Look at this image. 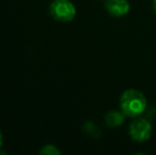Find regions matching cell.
I'll use <instances>...</instances> for the list:
<instances>
[{
  "label": "cell",
  "mask_w": 156,
  "mask_h": 155,
  "mask_svg": "<svg viewBox=\"0 0 156 155\" xmlns=\"http://www.w3.org/2000/svg\"><path fill=\"white\" fill-rule=\"evenodd\" d=\"M129 134L134 141L144 143L152 134V124L146 118L136 117L129 126Z\"/></svg>",
  "instance_id": "obj_3"
},
{
  "label": "cell",
  "mask_w": 156,
  "mask_h": 155,
  "mask_svg": "<svg viewBox=\"0 0 156 155\" xmlns=\"http://www.w3.org/2000/svg\"><path fill=\"white\" fill-rule=\"evenodd\" d=\"M2 143H3V138H2V134H1V132H0V148H1V146H2Z\"/></svg>",
  "instance_id": "obj_8"
},
{
  "label": "cell",
  "mask_w": 156,
  "mask_h": 155,
  "mask_svg": "<svg viewBox=\"0 0 156 155\" xmlns=\"http://www.w3.org/2000/svg\"><path fill=\"white\" fill-rule=\"evenodd\" d=\"M125 117L122 111H111L105 115V123L109 128H117L123 123Z\"/></svg>",
  "instance_id": "obj_5"
},
{
  "label": "cell",
  "mask_w": 156,
  "mask_h": 155,
  "mask_svg": "<svg viewBox=\"0 0 156 155\" xmlns=\"http://www.w3.org/2000/svg\"><path fill=\"white\" fill-rule=\"evenodd\" d=\"M105 9L113 17H122L129 14L131 5L127 0H105Z\"/></svg>",
  "instance_id": "obj_4"
},
{
  "label": "cell",
  "mask_w": 156,
  "mask_h": 155,
  "mask_svg": "<svg viewBox=\"0 0 156 155\" xmlns=\"http://www.w3.org/2000/svg\"><path fill=\"white\" fill-rule=\"evenodd\" d=\"M41 154H44V155H58L61 153L60 150L53 145H47L43 148V149L39 151Z\"/></svg>",
  "instance_id": "obj_6"
},
{
  "label": "cell",
  "mask_w": 156,
  "mask_h": 155,
  "mask_svg": "<svg viewBox=\"0 0 156 155\" xmlns=\"http://www.w3.org/2000/svg\"><path fill=\"white\" fill-rule=\"evenodd\" d=\"M148 101L138 89H126L120 97V108L126 117L136 118L146 112Z\"/></svg>",
  "instance_id": "obj_1"
},
{
  "label": "cell",
  "mask_w": 156,
  "mask_h": 155,
  "mask_svg": "<svg viewBox=\"0 0 156 155\" xmlns=\"http://www.w3.org/2000/svg\"><path fill=\"white\" fill-rule=\"evenodd\" d=\"M84 131L87 132L88 135H93V136L97 137L96 132H98V129H97V126L94 125L93 122H86V123H85V126H84Z\"/></svg>",
  "instance_id": "obj_7"
},
{
  "label": "cell",
  "mask_w": 156,
  "mask_h": 155,
  "mask_svg": "<svg viewBox=\"0 0 156 155\" xmlns=\"http://www.w3.org/2000/svg\"><path fill=\"white\" fill-rule=\"evenodd\" d=\"M50 14L55 20L69 23L76 17V10L69 0H54L50 5Z\"/></svg>",
  "instance_id": "obj_2"
},
{
  "label": "cell",
  "mask_w": 156,
  "mask_h": 155,
  "mask_svg": "<svg viewBox=\"0 0 156 155\" xmlns=\"http://www.w3.org/2000/svg\"><path fill=\"white\" fill-rule=\"evenodd\" d=\"M153 8H154V11L156 13V0H153Z\"/></svg>",
  "instance_id": "obj_9"
}]
</instances>
